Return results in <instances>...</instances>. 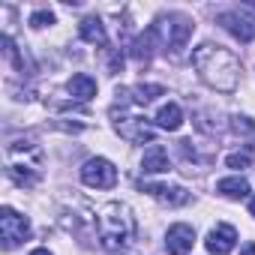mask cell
<instances>
[{
    "label": "cell",
    "instance_id": "cell-1",
    "mask_svg": "<svg viewBox=\"0 0 255 255\" xmlns=\"http://www.w3.org/2000/svg\"><path fill=\"white\" fill-rule=\"evenodd\" d=\"M192 66L201 75V81L219 93H231L240 81V60L228 48L213 42H201L192 51Z\"/></svg>",
    "mask_w": 255,
    "mask_h": 255
},
{
    "label": "cell",
    "instance_id": "cell-2",
    "mask_svg": "<svg viewBox=\"0 0 255 255\" xmlns=\"http://www.w3.org/2000/svg\"><path fill=\"white\" fill-rule=\"evenodd\" d=\"M96 228H99V243L105 249H123L135 240L138 222L129 204L123 201H108L96 213Z\"/></svg>",
    "mask_w": 255,
    "mask_h": 255
},
{
    "label": "cell",
    "instance_id": "cell-3",
    "mask_svg": "<svg viewBox=\"0 0 255 255\" xmlns=\"http://www.w3.org/2000/svg\"><path fill=\"white\" fill-rule=\"evenodd\" d=\"M156 33L162 36V42L171 48V54H180L186 48V42L192 39L195 33V21L183 12H168V15H159L156 18Z\"/></svg>",
    "mask_w": 255,
    "mask_h": 255
},
{
    "label": "cell",
    "instance_id": "cell-4",
    "mask_svg": "<svg viewBox=\"0 0 255 255\" xmlns=\"http://www.w3.org/2000/svg\"><path fill=\"white\" fill-rule=\"evenodd\" d=\"M0 237H3V249H15L21 240L30 237V219L21 216L18 210L12 207H3L0 210Z\"/></svg>",
    "mask_w": 255,
    "mask_h": 255
},
{
    "label": "cell",
    "instance_id": "cell-5",
    "mask_svg": "<svg viewBox=\"0 0 255 255\" xmlns=\"http://www.w3.org/2000/svg\"><path fill=\"white\" fill-rule=\"evenodd\" d=\"M81 180L90 189H111L117 183V168L105 156H93V159H87L81 165Z\"/></svg>",
    "mask_w": 255,
    "mask_h": 255
},
{
    "label": "cell",
    "instance_id": "cell-6",
    "mask_svg": "<svg viewBox=\"0 0 255 255\" xmlns=\"http://www.w3.org/2000/svg\"><path fill=\"white\" fill-rule=\"evenodd\" d=\"M114 129L126 138V141H153V126L144 120V117H126V114H120V117H114Z\"/></svg>",
    "mask_w": 255,
    "mask_h": 255
},
{
    "label": "cell",
    "instance_id": "cell-7",
    "mask_svg": "<svg viewBox=\"0 0 255 255\" xmlns=\"http://www.w3.org/2000/svg\"><path fill=\"white\" fill-rule=\"evenodd\" d=\"M216 24H222L240 42H252L255 39V18H246L243 12H219L216 15Z\"/></svg>",
    "mask_w": 255,
    "mask_h": 255
},
{
    "label": "cell",
    "instance_id": "cell-8",
    "mask_svg": "<svg viewBox=\"0 0 255 255\" xmlns=\"http://www.w3.org/2000/svg\"><path fill=\"white\" fill-rule=\"evenodd\" d=\"M192 243H195V228L186 225V222H174L165 234V249L168 255H189L192 252Z\"/></svg>",
    "mask_w": 255,
    "mask_h": 255
},
{
    "label": "cell",
    "instance_id": "cell-9",
    "mask_svg": "<svg viewBox=\"0 0 255 255\" xmlns=\"http://www.w3.org/2000/svg\"><path fill=\"white\" fill-rule=\"evenodd\" d=\"M204 246H207V252H210V255H228V252L237 246V231H234L228 222H219L216 228H210V234H207Z\"/></svg>",
    "mask_w": 255,
    "mask_h": 255
},
{
    "label": "cell",
    "instance_id": "cell-10",
    "mask_svg": "<svg viewBox=\"0 0 255 255\" xmlns=\"http://www.w3.org/2000/svg\"><path fill=\"white\" fill-rule=\"evenodd\" d=\"M144 192H150L159 204H168V207H180L189 201V192L183 186H165V183H141Z\"/></svg>",
    "mask_w": 255,
    "mask_h": 255
},
{
    "label": "cell",
    "instance_id": "cell-11",
    "mask_svg": "<svg viewBox=\"0 0 255 255\" xmlns=\"http://www.w3.org/2000/svg\"><path fill=\"white\" fill-rule=\"evenodd\" d=\"M168 168H171L168 150H165L162 144H150V147L144 150V156H141V171H144V174H165Z\"/></svg>",
    "mask_w": 255,
    "mask_h": 255
},
{
    "label": "cell",
    "instance_id": "cell-12",
    "mask_svg": "<svg viewBox=\"0 0 255 255\" xmlns=\"http://www.w3.org/2000/svg\"><path fill=\"white\" fill-rule=\"evenodd\" d=\"M156 27H147L141 36H135V42H132V48H129V54L138 60V63H147L150 57H153V51H156Z\"/></svg>",
    "mask_w": 255,
    "mask_h": 255
},
{
    "label": "cell",
    "instance_id": "cell-13",
    "mask_svg": "<svg viewBox=\"0 0 255 255\" xmlns=\"http://www.w3.org/2000/svg\"><path fill=\"white\" fill-rule=\"evenodd\" d=\"M78 36H81L84 42H90V45H105V42H108L105 24H102L96 15H90V18H84V21L78 24Z\"/></svg>",
    "mask_w": 255,
    "mask_h": 255
},
{
    "label": "cell",
    "instance_id": "cell-14",
    "mask_svg": "<svg viewBox=\"0 0 255 255\" xmlns=\"http://www.w3.org/2000/svg\"><path fill=\"white\" fill-rule=\"evenodd\" d=\"M216 192H219V195H225V198H234V201H240V198H246V195H249V180H246L243 174L222 177V180L216 183Z\"/></svg>",
    "mask_w": 255,
    "mask_h": 255
},
{
    "label": "cell",
    "instance_id": "cell-15",
    "mask_svg": "<svg viewBox=\"0 0 255 255\" xmlns=\"http://www.w3.org/2000/svg\"><path fill=\"white\" fill-rule=\"evenodd\" d=\"M66 90L72 93V99H78V102H87V99H93V96H96V81H93L90 75L78 72V75H72V78H69Z\"/></svg>",
    "mask_w": 255,
    "mask_h": 255
},
{
    "label": "cell",
    "instance_id": "cell-16",
    "mask_svg": "<svg viewBox=\"0 0 255 255\" xmlns=\"http://www.w3.org/2000/svg\"><path fill=\"white\" fill-rule=\"evenodd\" d=\"M180 123H183V108L177 102H168V105H162L156 111V126H159V129L174 132V129H180Z\"/></svg>",
    "mask_w": 255,
    "mask_h": 255
},
{
    "label": "cell",
    "instance_id": "cell-17",
    "mask_svg": "<svg viewBox=\"0 0 255 255\" xmlns=\"http://www.w3.org/2000/svg\"><path fill=\"white\" fill-rule=\"evenodd\" d=\"M3 57H6L18 72H24V75L33 69V66H30V60H27V54H21V51H18V45H15V39H12L9 33H3Z\"/></svg>",
    "mask_w": 255,
    "mask_h": 255
},
{
    "label": "cell",
    "instance_id": "cell-18",
    "mask_svg": "<svg viewBox=\"0 0 255 255\" xmlns=\"http://www.w3.org/2000/svg\"><path fill=\"white\" fill-rule=\"evenodd\" d=\"M165 93V87L162 84H138L135 90H132V102L135 105H150L156 96H162Z\"/></svg>",
    "mask_w": 255,
    "mask_h": 255
},
{
    "label": "cell",
    "instance_id": "cell-19",
    "mask_svg": "<svg viewBox=\"0 0 255 255\" xmlns=\"http://www.w3.org/2000/svg\"><path fill=\"white\" fill-rule=\"evenodd\" d=\"M231 129H234L237 135H252V132H255V120L246 117V114H234V117H231Z\"/></svg>",
    "mask_w": 255,
    "mask_h": 255
},
{
    "label": "cell",
    "instance_id": "cell-20",
    "mask_svg": "<svg viewBox=\"0 0 255 255\" xmlns=\"http://www.w3.org/2000/svg\"><path fill=\"white\" fill-rule=\"evenodd\" d=\"M51 24H54V12H51V9H36V12L30 15V27H33V30L51 27Z\"/></svg>",
    "mask_w": 255,
    "mask_h": 255
},
{
    "label": "cell",
    "instance_id": "cell-21",
    "mask_svg": "<svg viewBox=\"0 0 255 255\" xmlns=\"http://www.w3.org/2000/svg\"><path fill=\"white\" fill-rule=\"evenodd\" d=\"M249 162H252V153H249V150H243V153H231V156L225 159V165H228V168H234V171L249 168Z\"/></svg>",
    "mask_w": 255,
    "mask_h": 255
},
{
    "label": "cell",
    "instance_id": "cell-22",
    "mask_svg": "<svg viewBox=\"0 0 255 255\" xmlns=\"http://www.w3.org/2000/svg\"><path fill=\"white\" fill-rule=\"evenodd\" d=\"M123 69V54H114L111 57V72H120Z\"/></svg>",
    "mask_w": 255,
    "mask_h": 255
},
{
    "label": "cell",
    "instance_id": "cell-23",
    "mask_svg": "<svg viewBox=\"0 0 255 255\" xmlns=\"http://www.w3.org/2000/svg\"><path fill=\"white\" fill-rule=\"evenodd\" d=\"M240 255H255V243H246V246L240 249Z\"/></svg>",
    "mask_w": 255,
    "mask_h": 255
},
{
    "label": "cell",
    "instance_id": "cell-24",
    "mask_svg": "<svg viewBox=\"0 0 255 255\" xmlns=\"http://www.w3.org/2000/svg\"><path fill=\"white\" fill-rule=\"evenodd\" d=\"M30 255H51V252H48V249H45V246H39V249H33V252H30Z\"/></svg>",
    "mask_w": 255,
    "mask_h": 255
},
{
    "label": "cell",
    "instance_id": "cell-25",
    "mask_svg": "<svg viewBox=\"0 0 255 255\" xmlns=\"http://www.w3.org/2000/svg\"><path fill=\"white\" fill-rule=\"evenodd\" d=\"M249 216H255V195L249 198Z\"/></svg>",
    "mask_w": 255,
    "mask_h": 255
},
{
    "label": "cell",
    "instance_id": "cell-26",
    "mask_svg": "<svg viewBox=\"0 0 255 255\" xmlns=\"http://www.w3.org/2000/svg\"><path fill=\"white\" fill-rule=\"evenodd\" d=\"M249 153H255V144H252V150H249Z\"/></svg>",
    "mask_w": 255,
    "mask_h": 255
}]
</instances>
